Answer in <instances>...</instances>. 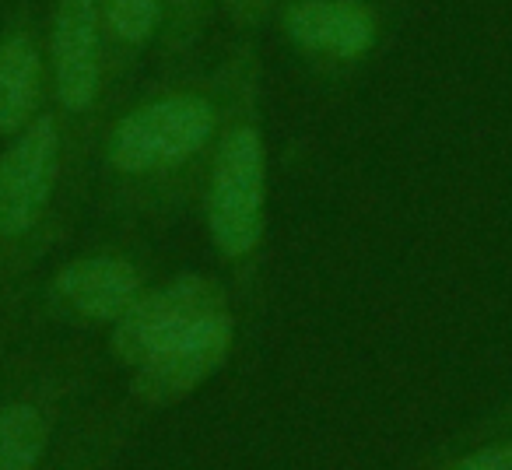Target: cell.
<instances>
[{"mask_svg":"<svg viewBox=\"0 0 512 470\" xmlns=\"http://www.w3.org/2000/svg\"><path fill=\"white\" fill-rule=\"evenodd\" d=\"M162 0H106V18L123 43H144L155 32Z\"/></svg>","mask_w":512,"mask_h":470,"instance_id":"8fae6325","label":"cell"},{"mask_svg":"<svg viewBox=\"0 0 512 470\" xmlns=\"http://www.w3.org/2000/svg\"><path fill=\"white\" fill-rule=\"evenodd\" d=\"M228 351H232V320L228 313H221L134 365L137 372L130 379V393L148 407L179 404L225 365Z\"/></svg>","mask_w":512,"mask_h":470,"instance_id":"277c9868","label":"cell"},{"mask_svg":"<svg viewBox=\"0 0 512 470\" xmlns=\"http://www.w3.org/2000/svg\"><path fill=\"white\" fill-rule=\"evenodd\" d=\"M288 36L309 53L323 57L355 60L372 50L376 43V22L369 11L358 4H341V0H306L295 4L285 18Z\"/></svg>","mask_w":512,"mask_h":470,"instance_id":"ba28073f","label":"cell"},{"mask_svg":"<svg viewBox=\"0 0 512 470\" xmlns=\"http://www.w3.org/2000/svg\"><path fill=\"white\" fill-rule=\"evenodd\" d=\"M460 467H474V470H509L512 467V446H488L470 453L467 460H460Z\"/></svg>","mask_w":512,"mask_h":470,"instance_id":"7c38bea8","label":"cell"},{"mask_svg":"<svg viewBox=\"0 0 512 470\" xmlns=\"http://www.w3.org/2000/svg\"><path fill=\"white\" fill-rule=\"evenodd\" d=\"M53 299L74 320L116 323L141 299V278L120 257H78L53 278Z\"/></svg>","mask_w":512,"mask_h":470,"instance_id":"8992f818","label":"cell"},{"mask_svg":"<svg viewBox=\"0 0 512 470\" xmlns=\"http://www.w3.org/2000/svg\"><path fill=\"white\" fill-rule=\"evenodd\" d=\"M53 71L60 102L74 113L88 109L99 92V4L60 0L53 15Z\"/></svg>","mask_w":512,"mask_h":470,"instance_id":"52a82bcc","label":"cell"},{"mask_svg":"<svg viewBox=\"0 0 512 470\" xmlns=\"http://www.w3.org/2000/svg\"><path fill=\"white\" fill-rule=\"evenodd\" d=\"M211 102L197 95H172V99L141 106L113 130L109 137V162L123 172H155L186 162L197 155L214 134Z\"/></svg>","mask_w":512,"mask_h":470,"instance_id":"3957f363","label":"cell"},{"mask_svg":"<svg viewBox=\"0 0 512 470\" xmlns=\"http://www.w3.org/2000/svg\"><path fill=\"white\" fill-rule=\"evenodd\" d=\"M39 53L25 36L0 43V134H15L39 99Z\"/></svg>","mask_w":512,"mask_h":470,"instance_id":"9c48e42d","label":"cell"},{"mask_svg":"<svg viewBox=\"0 0 512 470\" xmlns=\"http://www.w3.org/2000/svg\"><path fill=\"white\" fill-rule=\"evenodd\" d=\"M225 313V292L218 281L204 274H183L158 292L141 295L127 313L116 320L109 348L120 362L141 365L155 351L169 348L172 341L193 334L207 320Z\"/></svg>","mask_w":512,"mask_h":470,"instance_id":"7a4b0ae2","label":"cell"},{"mask_svg":"<svg viewBox=\"0 0 512 470\" xmlns=\"http://www.w3.org/2000/svg\"><path fill=\"white\" fill-rule=\"evenodd\" d=\"M60 134L53 120H36L0 155V235L29 232L46 211L57 179Z\"/></svg>","mask_w":512,"mask_h":470,"instance_id":"5b68a950","label":"cell"},{"mask_svg":"<svg viewBox=\"0 0 512 470\" xmlns=\"http://www.w3.org/2000/svg\"><path fill=\"white\" fill-rule=\"evenodd\" d=\"M50 442V421L32 404H11L0 411V470L36 467Z\"/></svg>","mask_w":512,"mask_h":470,"instance_id":"30bf717a","label":"cell"},{"mask_svg":"<svg viewBox=\"0 0 512 470\" xmlns=\"http://www.w3.org/2000/svg\"><path fill=\"white\" fill-rule=\"evenodd\" d=\"M267 151L253 127H239L221 144L207 197V225L225 257H246L264 232Z\"/></svg>","mask_w":512,"mask_h":470,"instance_id":"6da1fadb","label":"cell"}]
</instances>
